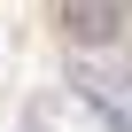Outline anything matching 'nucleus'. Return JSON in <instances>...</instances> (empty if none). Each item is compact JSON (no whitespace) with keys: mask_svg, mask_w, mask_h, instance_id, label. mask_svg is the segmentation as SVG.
<instances>
[{"mask_svg":"<svg viewBox=\"0 0 132 132\" xmlns=\"http://www.w3.org/2000/svg\"><path fill=\"white\" fill-rule=\"evenodd\" d=\"M54 23H62V39H70V47L101 54V47L124 39V0H54Z\"/></svg>","mask_w":132,"mask_h":132,"instance_id":"obj_1","label":"nucleus"},{"mask_svg":"<svg viewBox=\"0 0 132 132\" xmlns=\"http://www.w3.org/2000/svg\"><path fill=\"white\" fill-rule=\"evenodd\" d=\"M70 93H78V101H86V109L109 124V132H132V101L117 93V78H101V70H78V78H70Z\"/></svg>","mask_w":132,"mask_h":132,"instance_id":"obj_2","label":"nucleus"}]
</instances>
